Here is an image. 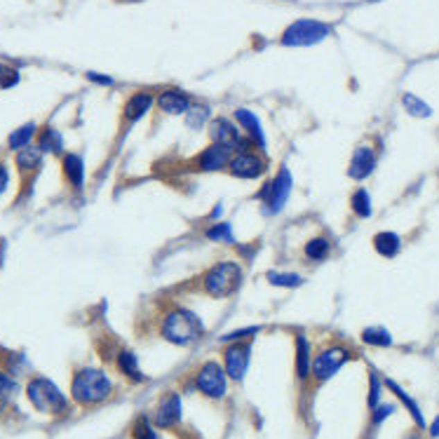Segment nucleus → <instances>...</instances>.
Listing matches in <instances>:
<instances>
[{
	"instance_id": "obj_28",
	"label": "nucleus",
	"mask_w": 439,
	"mask_h": 439,
	"mask_svg": "<svg viewBox=\"0 0 439 439\" xmlns=\"http://www.w3.org/2000/svg\"><path fill=\"white\" fill-rule=\"evenodd\" d=\"M205 237L209 242H218V245H233L235 235H233V225L228 221H214L209 228L205 230Z\"/></svg>"
},
{
	"instance_id": "obj_7",
	"label": "nucleus",
	"mask_w": 439,
	"mask_h": 439,
	"mask_svg": "<svg viewBox=\"0 0 439 439\" xmlns=\"http://www.w3.org/2000/svg\"><path fill=\"white\" fill-rule=\"evenodd\" d=\"M352 350L345 345H327L322 347L320 352L313 357V364H310V376L315 378V383H327L329 378H334L341 369L350 362Z\"/></svg>"
},
{
	"instance_id": "obj_21",
	"label": "nucleus",
	"mask_w": 439,
	"mask_h": 439,
	"mask_svg": "<svg viewBox=\"0 0 439 439\" xmlns=\"http://www.w3.org/2000/svg\"><path fill=\"white\" fill-rule=\"evenodd\" d=\"M310 364H313V345L306 334H296L294 336V369L298 381H308L310 378Z\"/></svg>"
},
{
	"instance_id": "obj_25",
	"label": "nucleus",
	"mask_w": 439,
	"mask_h": 439,
	"mask_svg": "<svg viewBox=\"0 0 439 439\" xmlns=\"http://www.w3.org/2000/svg\"><path fill=\"white\" fill-rule=\"evenodd\" d=\"M374 249L383 259H393V256L399 254L402 249V240L397 233H390V230H383V233L374 235Z\"/></svg>"
},
{
	"instance_id": "obj_24",
	"label": "nucleus",
	"mask_w": 439,
	"mask_h": 439,
	"mask_svg": "<svg viewBox=\"0 0 439 439\" xmlns=\"http://www.w3.org/2000/svg\"><path fill=\"white\" fill-rule=\"evenodd\" d=\"M383 383H386V388L390 390V393H393L395 397H397V399L402 402V404H404V406L408 408V413H411V418L416 420V425H418V428H423V430L428 428V425H425V418H423V413H420V406H418V402L413 399V397H408V395L404 393V388H402L399 383H395L393 378H386V381H383Z\"/></svg>"
},
{
	"instance_id": "obj_41",
	"label": "nucleus",
	"mask_w": 439,
	"mask_h": 439,
	"mask_svg": "<svg viewBox=\"0 0 439 439\" xmlns=\"http://www.w3.org/2000/svg\"><path fill=\"white\" fill-rule=\"evenodd\" d=\"M221 214H223V207H221V205H216V207H214V212H212V221H216V218L221 216Z\"/></svg>"
},
{
	"instance_id": "obj_36",
	"label": "nucleus",
	"mask_w": 439,
	"mask_h": 439,
	"mask_svg": "<svg viewBox=\"0 0 439 439\" xmlns=\"http://www.w3.org/2000/svg\"><path fill=\"white\" fill-rule=\"evenodd\" d=\"M381 388H383V381L378 378L376 371H371V374H369V399H367V404H369L371 411H374V408L381 404V393H383Z\"/></svg>"
},
{
	"instance_id": "obj_3",
	"label": "nucleus",
	"mask_w": 439,
	"mask_h": 439,
	"mask_svg": "<svg viewBox=\"0 0 439 439\" xmlns=\"http://www.w3.org/2000/svg\"><path fill=\"white\" fill-rule=\"evenodd\" d=\"M242 282H245V268L237 261H216L203 273L200 279V289L209 298H230L240 291Z\"/></svg>"
},
{
	"instance_id": "obj_1",
	"label": "nucleus",
	"mask_w": 439,
	"mask_h": 439,
	"mask_svg": "<svg viewBox=\"0 0 439 439\" xmlns=\"http://www.w3.org/2000/svg\"><path fill=\"white\" fill-rule=\"evenodd\" d=\"M160 336L172 345L191 347L205 336V322L191 308L172 306L160 317Z\"/></svg>"
},
{
	"instance_id": "obj_17",
	"label": "nucleus",
	"mask_w": 439,
	"mask_h": 439,
	"mask_svg": "<svg viewBox=\"0 0 439 439\" xmlns=\"http://www.w3.org/2000/svg\"><path fill=\"white\" fill-rule=\"evenodd\" d=\"M155 106L160 108L164 115H186L188 108L193 106V101H191V96L186 92H181V89L167 87L155 96Z\"/></svg>"
},
{
	"instance_id": "obj_42",
	"label": "nucleus",
	"mask_w": 439,
	"mask_h": 439,
	"mask_svg": "<svg viewBox=\"0 0 439 439\" xmlns=\"http://www.w3.org/2000/svg\"><path fill=\"white\" fill-rule=\"evenodd\" d=\"M8 402H10V399H8V397H5V395H3V393H0V408H3V406H8Z\"/></svg>"
},
{
	"instance_id": "obj_15",
	"label": "nucleus",
	"mask_w": 439,
	"mask_h": 439,
	"mask_svg": "<svg viewBox=\"0 0 439 439\" xmlns=\"http://www.w3.org/2000/svg\"><path fill=\"white\" fill-rule=\"evenodd\" d=\"M230 155L233 153H230L228 148H223V146L209 144V146H205V148L200 150L188 164H191L195 172H205V174L225 172V167H228V162H230Z\"/></svg>"
},
{
	"instance_id": "obj_40",
	"label": "nucleus",
	"mask_w": 439,
	"mask_h": 439,
	"mask_svg": "<svg viewBox=\"0 0 439 439\" xmlns=\"http://www.w3.org/2000/svg\"><path fill=\"white\" fill-rule=\"evenodd\" d=\"M430 435L435 437V439H439V416L432 420V425H430Z\"/></svg>"
},
{
	"instance_id": "obj_6",
	"label": "nucleus",
	"mask_w": 439,
	"mask_h": 439,
	"mask_svg": "<svg viewBox=\"0 0 439 439\" xmlns=\"http://www.w3.org/2000/svg\"><path fill=\"white\" fill-rule=\"evenodd\" d=\"M294 191V176H291L289 169L279 167L277 174L273 179H268L261 191L256 193V198L261 200V207H264V214L266 216H275L284 209L286 203H289V195Z\"/></svg>"
},
{
	"instance_id": "obj_14",
	"label": "nucleus",
	"mask_w": 439,
	"mask_h": 439,
	"mask_svg": "<svg viewBox=\"0 0 439 439\" xmlns=\"http://www.w3.org/2000/svg\"><path fill=\"white\" fill-rule=\"evenodd\" d=\"M153 106H155V96L150 94L148 89H139V92H134L123 106V115H120V137L130 132L132 125H137L144 115H148V111Z\"/></svg>"
},
{
	"instance_id": "obj_33",
	"label": "nucleus",
	"mask_w": 439,
	"mask_h": 439,
	"mask_svg": "<svg viewBox=\"0 0 439 439\" xmlns=\"http://www.w3.org/2000/svg\"><path fill=\"white\" fill-rule=\"evenodd\" d=\"M132 439H160V432L148 416H139L132 425Z\"/></svg>"
},
{
	"instance_id": "obj_20",
	"label": "nucleus",
	"mask_w": 439,
	"mask_h": 439,
	"mask_svg": "<svg viewBox=\"0 0 439 439\" xmlns=\"http://www.w3.org/2000/svg\"><path fill=\"white\" fill-rule=\"evenodd\" d=\"M35 146L42 150L45 155L52 157H62L66 153V141H64V134L52 125H45L38 130V137H35Z\"/></svg>"
},
{
	"instance_id": "obj_29",
	"label": "nucleus",
	"mask_w": 439,
	"mask_h": 439,
	"mask_svg": "<svg viewBox=\"0 0 439 439\" xmlns=\"http://www.w3.org/2000/svg\"><path fill=\"white\" fill-rule=\"evenodd\" d=\"M266 279H268V284L282 286V289H296V286L303 284V277L291 270H268Z\"/></svg>"
},
{
	"instance_id": "obj_38",
	"label": "nucleus",
	"mask_w": 439,
	"mask_h": 439,
	"mask_svg": "<svg viewBox=\"0 0 439 439\" xmlns=\"http://www.w3.org/2000/svg\"><path fill=\"white\" fill-rule=\"evenodd\" d=\"M10 164H8V160H3V157H0V195H5V191H8L10 188Z\"/></svg>"
},
{
	"instance_id": "obj_10",
	"label": "nucleus",
	"mask_w": 439,
	"mask_h": 439,
	"mask_svg": "<svg viewBox=\"0 0 439 439\" xmlns=\"http://www.w3.org/2000/svg\"><path fill=\"white\" fill-rule=\"evenodd\" d=\"M225 172L233 176V179H242V181L264 179L268 172V160L256 148H242L230 155V162L228 167H225Z\"/></svg>"
},
{
	"instance_id": "obj_9",
	"label": "nucleus",
	"mask_w": 439,
	"mask_h": 439,
	"mask_svg": "<svg viewBox=\"0 0 439 439\" xmlns=\"http://www.w3.org/2000/svg\"><path fill=\"white\" fill-rule=\"evenodd\" d=\"M42 164H45V153H42L35 144L26 146V148H21L15 153V169H17V174H19V181H21L19 184V200H21V195L24 198L31 195L33 181L38 179Z\"/></svg>"
},
{
	"instance_id": "obj_32",
	"label": "nucleus",
	"mask_w": 439,
	"mask_h": 439,
	"mask_svg": "<svg viewBox=\"0 0 439 439\" xmlns=\"http://www.w3.org/2000/svg\"><path fill=\"white\" fill-rule=\"evenodd\" d=\"M402 103H404L406 113L413 115V118H430V115H432L430 103H425L423 99H418V96L411 94V92L402 96Z\"/></svg>"
},
{
	"instance_id": "obj_8",
	"label": "nucleus",
	"mask_w": 439,
	"mask_h": 439,
	"mask_svg": "<svg viewBox=\"0 0 439 439\" xmlns=\"http://www.w3.org/2000/svg\"><path fill=\"white\" fill-rule=\"evenodd\" d=\"M329 33H332V26L325 24V21L298 19V21L291 24V26L284 28L279 42H282L284 47H310V45L322 42Z\"/></svg>"
},
{
	"instance_id": "obj_12",
	"label": "nucleus",
	"mask_w": 439,
	"mask_h": 439,
	"mask_svg": "<svg viewBox=\"0 0 439 439\" xmlns=\"http://www.w3.org/2000/svg\"><path fill=\"white\" fill-rule=\"evenodd\" d=\"M252 362V338L249 341H235V343H225L223 347V369L230 381L242 383L249 371Z\"/></svg>"
},
{
	"instance_id": "obj_43",
	"label": "nucleus",
	"mask_w": 439,
	"mask_h": 439,
	"mask_svg": "<svg viewBox=\"0 0 439 439\" xmlns=\"http://www.w3.org/2000/svg\"><path fill=\"white\" fill-rule=\"evenodd\" d=\"M132 3H139V0H132Z\"/></svg>"
},
{
	"instance_id": "obj_30",
	"label": "nucleus",
	"mask_w": 439,
	"mask_h": 439,
	"mask_svg": "<svg viewBox=\"0 0 439 439\" xmlns=\"http://www.w3.org/2000/svg\"><path fill=\"white\" fill-rule=\"evenodd\" d=\"M350 209L355 212V216H359V218L371 216L374 207H371V195L367 188H357V191L350 195Z\"/></svg>"
},
{
	"instance_id": "obj_13",
	"label": "nucleus",
	"mask_w": 439,
	"mask_h": 439,
	"mask_svg": "<svg viewBox=\"0 0 439 439\" xmlns=\"http://www.w3.org/2000/svg\"><path fill=\"white\" fill-rule=\"evenodd\" d=\"M150 420H153L157 430H174L176 425L184 420V399H181V395L176 393V390L164 395V397L157 402Z\"/></svg>"
},
{
	"instance_id": "obj_18",
	"label": "nucleus",
	"mask_w": 439,
	"mask_h": 439,
	"mask_svg": "<svg viewBox=\"0 0 439 439\" xmlns=\"http://www.w3.org/2000/svg\"><path fill=\"white\" fill-rule=\"evenodd\" d=\"M376 169V153L371 146H357L355 153L350 157V167H347V176L352 181H364L367 176L374 174Z\"/></svg>"
},
{
	"instance_id": "obj_2",
	"label": "nucleus",
	"mask_w": 439,
	"mask_h": 439,
	"mask_svg": "<svg viewBox=\"0 0 439 439\" xmlns=\"http://www.w3.org/2000/svg\"><path fill=\"white\" fill-rule=\"evenodd\" d=\"M113 381L101 367H80L71 378V399L78 406H96L113 397Z\"/></svg>"
},
{
	"instance_id": "obj_27",
	"label": "nucleus",
	"mask_w": 439,
	"mask_h": 439,
	"mask_svg": "<svg viewBox=\"0 0 439 439\" xmlns=\"http://www.w3.org/2000/svg\"><path fill=\"white\" fill-rule=\"evenodd\" d=\"M329 252H332V242L327 240V237L317 235V237H310L306 242V247H303V256H306L308 261H315V264H320V261H325Z\"/></svg>"
},
{
	"instance_id": "obj_31",
	"label": "nucleus",
	"mask_w": 439,
	"mask_h": 439,
	"mask_svg": "<svg viewBox=\"0 0 439 439\" xmlns=\"http://www.w3.org/2000/svg\"><path fill=\"white\" fill-rule=\"evenodd\" d=\"M362 341L367 345H374V347H390L393 345V336H390V332L383 327H367L362 332Z\"/></svg>"
},
{
	"instance_id": "obj_23",
	"label": "nucleus",
	"mask_w": 439,
	"mask_h": 439,
	"mask_svg": "<svg viewBox=\"0 0 439 439\" xmlns=\"http://www.w3.org/2000/svg\"><path fill=\"white\" fill-rule=\"evenodd\" d=\"M38 130L40 127L33 123H24L19 125L17 130H12L8 134V150H12V153H17V150H21V148H26V146H31L35 144V137H38Z\"/></svg>"
},
{
	"instance_id": "obj_19",
	"label": "nucleus",
	"mask_w": 439,
	"mask_h": 439,
	"mask_svg": "<svg viewBox=\"0 0 439 439\" xmlns=\"http://www.w3.org/2000/svg\"><path fill=\"white\" fill-rule=\"evenodd\" d=\"M62 176L64 181L73 188L76 193H80L85 188V160L80 153H64L62 155Z\"/></svg>"
},
{
	"instance_id": "obj_35",
	"label": "nucleus",
	"mask_w": 439,
	"mask_h": 439,
	"mask_svg": "<svg viewBox=\"0 0 439 439\" xmlns=\"http://www.w3.org/2000/svg\"><path fill=\"white\" fill-rule=\"evenodd\" d=\"M256 334H261V327H242V329H233V332H228V334H223L221 338V343H235V341H249V338H254Z\"/></svg>"
},
{
	"instance_id": "obj_44",
	"label": "nucleus",
	"mask_w": 439,
	"mask_h": 439,
	"mask_svg": "<svg viewBox=\"0 0 439 439\" xmlns=\"http://www.w3.org/2000/svg\"><path fill=\"white\" fill-rule=\"evenodd\" d=\"M371 3H376V0H371Z\"/></svg>"
},
{
	"instance_id": "obj_39",
	"label": "nucleus",
	"mask_w": 439,
	"mask_h": 439,
	"mask_svg": "<svg viewBox=\"0 0 439 439\" xmlns=\"http://www.w3.org/2000/svg\"><path fill=\"white\" fill-rule=\"evenodd\" d=\"M87 80L89 83H96V85H103V87H111L113 85V78H108V76H101V73H87Z\"/></svg>"
},
{
	"instance_id": "obj_22",
	"label": "nucleus",
	"mask_w": 439,
	"mask_h": 439,
	"mask_svg": "<svg viewBox=\"0 0 439 439\" xmlns=\"http://www.w3.org/2000/svg\"><path fill=\"white\" fill-rule=\"evenodd\" d=\"M115 369H118L120 374L132 383H144L146 381L137 352L130 350V347H120L118 350V355H115Z\"/></svg>"
},
{
	"instance_id": "obj_16",
	"label": "nucleus",
	"mask_w": 439,
	"mask_h": 439,
	"mask_svg": "<svg viewBox=\"0 0 439 439\" xmlns=\"http://www.w3.org/2000/svg\"><path fill=\"white\" fill-rule=\"evenodd\" d=\"M233 120H235V125L240 127V132L245 134V139L254 146V148L266 150L268 141H266V132H264V127H261L259 115H256L254 111H249V108H235Z\"/></svg>"
},
{
	"instance_id": "obj_26",
	"label": "nucleus",
	"mask_w": 439,
	"mask_h": 439,
	"mask_svg": "<svg viewBox=\"0 0 439 439\" xmlns=\"http://www.w3.org/2000/svg\"><path fill=\"white\" fill-rule=\"evenodd\" d=\"M184 120H186V127H191V130L200 132V130H205V127L209 125L212 108L207 106V103H193V106L188 108V113L184 115Z\"/></svg>"
},
{
	"instance_id": "obj_4",
	"label": "nucleus",
	"mask_w": 439,
	"mask_h": 439,
	"mask_svg": "<svg viewBox=\"0 0 439 439\" xmlns=\"http://www.w3.org/2000/svg\"><path fill=\"white\" fill-rule=\"evenodd\" d=\"M24 393H26V399L31 402L35 411L45 413V416H66L71 411V399L47 376H31L26 381Z\"/></svg>"
},
{
	"instance_id": "obj_5",
	"label": "nucleus",
	"mask_w": 439,
	"mask_h": 439,
	"mask_svg": "<svg viewBox=\"0 0 439 439\" xmlns=\"http://www.w3.org/2000/svg\"><path fill=\"white\" fill-rule=\"evenodd\" d=\"M193 390L212 402H221L228 397L230 378L225 374L223 364H218V359H207V362L200 364L193 376Z\"/></svg>"
},
{
	"instance_id": "obj_37",
	"label": "nucleus",
	"mask_w": 439,
	"mask_h": 439,
	"mask_svg": "<svg viewBox=\"0 0 439 439\" xmlns=\"http://www.w3.org/2000/svg\"><path fill=\"white\" fill-rule=\"evenodd\" d=\"M393 413H395V404H378L374 411H371V423L381 425L383 420H386L388 416H393Z\"/></svg>"
},
{
	"instance_id": "obj_11",
	"label": "nucleus",
	"mask_w": 439,
	"mask_h": 439,
	"mask_svg": "<svg viewBox=\"0 0 439 439\" xmlns=\"http://www.w3.org/2000/svg\"><path fill=\"white\" fill-rule=\"evenodd\" d=\"M207 132H209V144L223 146V148H228L230 153H237V150H242V148H254V146L245 139V134L240 132V127L235 125V120L225 118V115L212 118L209 125H207Z\"/></svg>"
},
{
	"instance_id": "obj_34",
	"label": "nucleus",
	"mask_w": 439,
	"mask_h": 439,
	"mask_svg": "<svg viewBox=\"0 0 439 439\" xmlns=\"http://www.w3.org/2000/svg\"><path fill=\"white\" fill-rule=\"evenodd\" d=\"M21 83V73L17 66L0 64V89H12Z\"/></svg>"
}]
</instances>
